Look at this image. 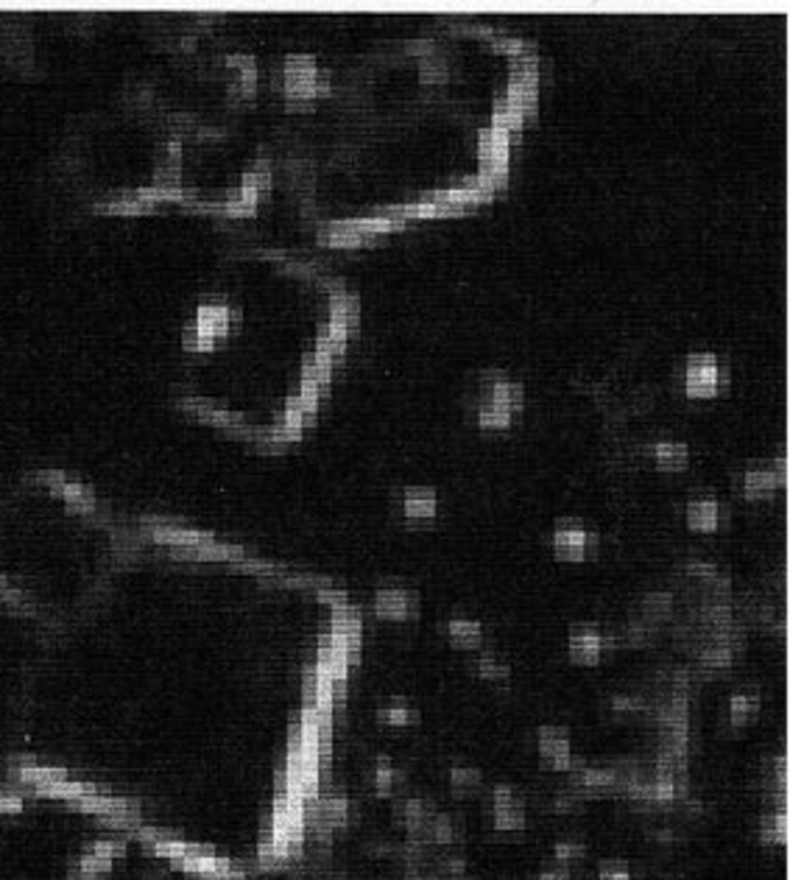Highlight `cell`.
I'll return each instance as SVG.
<instances>
[{"instance_id":"obj_25","label":"cell","mask_w":790,"mask_h":880,"mask_svg":"<svg viewBox=\"0 0 790 880\" xmlns=\"http://www.w3.org/2000/svg\"><path fill=\"white\" fill-rule=\"evenodd\" d=\"M701 662L707 668H726L731 662V648L726 643H718V646H712V648H704L701 652Z\"/></svg>"},{"instance_id":"obj_24","label":"cell","mask_w":790,"mask_h":880,"mask_svg":"<svg viewBox=\"0 0 790 880\" xmlns=\"http://www.w3.org/2000/svg\"><path fill=\"white\" fill-rule=\"evenodd\" d=\"M447 75V62L436 53H425L422 59V79L425 82H441Z\"/></svg>"},{"instance_id":"obj_28","label":"cell","mask_w":790,"mask_h":880,"mask_svg":"<svg viewBox=\"0 0 790 880\" xmlns=\"http://www.w3.org/2000/svg\"><path fill=\"white\" fill-rule=\"evenodd\" d=\"M556 858L558 860H578V858H584V844H578V841H562V844L556 847Z\"/></svg>"},{"instance_id":"obj_26","label":"cell","mask_w":790,"mask_h":880,"mask_svg":"<svg viewBox=\"0 0 790 880\" xmlns=\"http://www.w3.org/2000/svg\"><path fill=\"white\" fill-rule=\"evenodd\" d=\"M584 805V797L578 794V791H570V794H558L556 802H553V811L556 813H578Z\"/></svg>"},{"instance_id":"obj_18","label":"cell","mask_w":790,"mask_h":880,"mask_svg":"<svg viewBox=\"0 0 790 880\" xmlns=\"http://www.w3.org/2000/svg\"><path fill=\"white\" fill-rule=\"evenodd\" d=\"M478 423L484 428H506L511 423V411L506 406L494 403V400H486V403L478 408Z\"/></svg>"},{"instance_id":"obj_1","label":"cell","mask_w":790,"mask_h":880,"mask_svg":"<svg viewBox=\"0 0 790 880\" xmlns=\"http://www.w3.org/2000/svg\"><path fill=\"white\" fill-rule=\"evenodd\" d=\"M726 384L721 377V367L712 355H692L687 361V392L692 397H709Z\"/></svg>"},{"instance_id":"obj_13","label":"cell","mask_w":790,"mask_h":880,"mask_svg":"<svg viewBox=\"0 0 790 880\" xmlns=\"http://www.w3.org/2000/svg\"><path fill=\"white\" fill-rule=\"evenodd\" d=\"M406 514L414 520H428L436 514V492L433 489H408L406 492Z\"/></svg>"},{"instance_id":"obj_9","label":"cell","mask_w":790,"mask_h":880,"mask_svg":"<svg viewBox=\"0 0 790 880\" xmlns=\"http://www.w3.org/2000/svg\"><path fill=\"white\" fill-rule=\"evenodd\" d=\"M431 813H436V808H433V802H428V799H399L394 805L397 825L408 828V830L414 825H419V821L425 816H431Z\"/></svg>"},{"instance_id":"obj_29","label":"cell","mask_w":790,"mask_h":880,"mask_svg":"<svg viewBox=\"0 0 790 880\" xmlns=\"http://www.w3.org/2000/svg\"><path fill=\"white\" fill-rule=\"evenodd\" d=\"M645 609H648V615H657V618L668 615V612H670V596H665V592H662V596H648L645 599Z\"/></svg>"},{"instance_id":"obj_2","label":"cell","mask_w":790,"mask_h":880,"mask_svg":"<svg viewBox=\"0 0 790 880\" xmlns=\"http://www.w3.org/2000/svg\"><path fill=\"white\" fill-rule=\"evenodd\" d=\"M553 545H556V553L562 559H584L587 551L595 545V537H592V534H587V528L581 523L562 520V523L556 526Z\"/></svg>"},{"instance_id":"obj_19","label":"cell","mask_w":790,"mask_h":880,"mask_svg":"<svg viewBox=\"0 0 790 880\" xmlns=\"http://www.w3.org/2000/svg\"><path fill=\"white\" fill-rule=\"evenodd\" d=\"M450 638L461 648H475V646H480L484 632H480V626L475 621H453L450 623Z\"/></svg>"},{"instance_id":"obj_11","label":"cell","mask_w":790,"mask_h":880,"mask_svg":"<svg viewBox=\"0 0 790 880\" xmlns=\"http://www.w3.org/2000/svg\"><path fill=\"white\" fill-rule=\"evenodd\" d=\"M757 713H760V694L757 691H740V694L731 696V702H729V721L735 724V726L748 724Z\"/></svg>"},{"instance_id":"obj_23","label":"cell","mask_w":790,"mask_h":880,"mask_svg":"<svg viewBox=\"0 0 790 880\" xmlns=\"http://www.w3.org/2000/svg\"><path fill=\"white\" fill-rule=\"evenodd\" d=\"M402 780V774H397L394 769H391V763L389 760H385V757H380V763H377V772H375V786H377V794H391L394 791V782H399Z\"/></svg>"},{"instance_id":"obj_10","label":"cell","mask_w":790,"mask_h":880,"mask_svg":"<svg viewBox=\"0 0 790 880\" xmlns=\"http://www.w3.org/2000/svg\"><path fill=\"white\" fill-rule=\"evenodd\" d=\"M718 503L712 501V497H701V501H690L687 506V523L692 528H699V531H712L718 526Z\"/></svg>"},{"instance_id":"obj_30","label":"cell","mask_w":790,"mask_h":880,"mask_svg":"<svg viewBox=\"0 0 790 880\" xmlns=\"http://www.w3.org/2000/svg\"><path fill=\"white\" fill-rule=\"evenodd\" d=\"M601 880H631L628 869L623 864H604L601 867Z\"/></svg>"},{"instance_id":"obj_3","label":"cell","mask_w":790,"mask_h":880,"mask_svg":"<svg viewBox=\"0 0 790 880\" xmlns=\"http://www.w3.org/2000/svg\"><path fill=\"white\" fill-rule=\"evenodd\" d=\"M494 828L497 830H523L525 828L523 797L509 786L494 789Z\"/></svg>"},{"instance_id":"obj_22","label":"cell","mask_w":790,"mask_h":880,"mask_svg":"<svg viewBox=\"0 0 790 880\" xmlns=\"http://www.w3.org/2000/svg\"><path fill=\"white\" fill-rule=\"evenodd\" d=\"M478 674L486 677V679H500V682H503V679H509V665L500 662L494 654L484 652V654H480V660H478Z\"/></svg>"},{"instance_id":"obj_15","label":"cell","mask_w":790,"mask_h":880,"mask_svg":"<svg viewBox=\"0 0 790 880\" xmlns=\"http://www.w3.org/2000/svg\"><path fill=\"white\" fill-rule=\"evenodd\" d=\"M489 400H494V403H500V406H506L514 414L517 408H523L525 392H523V386H519V384H509V380L500 377V380H494V384H492V397Z\"/></svg>"},{"instance_id":"obj_5","label":"cell","mask_w":790,"mask_h":880,"mask_svg":"<svg viewBox=\"0 0 790 880\" xmlns=\"http://www.w3.org/2000/svg\"><path fill=\"white\" fill-rule=\"evenodd\" d=\"M536 95H539V73H511L506 99L514 109H519L523 118H533L536 115Z\"/></svg>"},{"instance_id":"obj_17","label":"cell","mask_w":790,"mask_h":880,"mask_svg":"<svg viewBox=\"0 0 790 880\" xmlns=\"http://www.w3.org/2000/svg\"><path fill=\"white\" fill-rule=\"evenodd\" d=\"M653 456H657V464L665 470H682L687 464V448L676 445V442H662L653 448Z\"/></svg>"},{"instance_id":"obj_16","label":"cell","mask_w":790,"mask_h":880,"mask_svg":"<svg viewBox=\"0 0 790 880\" xmlns=\"http://www.w3.org/2000/svg\"><path fill=\"white\" fill-rule=\"evenodd\" d=\"M779 484H777V478L774 472H770L768 467L765 470H748L746 472V497H765L774 492Z\"/></svg>"},{"instance_id":"obj_4","label":"cell","mask_w":790,"mask_h":880,"mask_svg":"<svg viewBox=\"0 0 790 880\" xmlns=\"http://www.w3.org/2000/svg\"><path fill=\"white\" fill-rule=\"evenodd\" d=\"M539 752H542L545 766L553 772H567L573 763L570 738L565 730H558V726H545V730H539Z\"/></svg>"},{"instance_id":"obj_20","label":"cell","mask_w":790,"mask_h":880,"mask_svg":"<svg viewBox=\"0 0 790 880\" xmlns=\"http://www.w3.org/2000/svg\"><path fill=\"white\" fill-rule=\"evenodd\" d=\"M762 841L768 844H785L787 841V813L777 811L774 816L762 819Z\"/></svg>"},{"instance_id":"obj_14","label":"cell","mask_w":790,"mask_h":880,"mask_svg":"<svg viewBox=\"0 0 790 880\" xmlns=\"http://www.w3.org/2000/svg\"><path fill=\"white\" fill-rule=\"evenodd\" d=\"M492 126L503 129L509 138L514 135V131H519V126H523V115H519V109L511 107V101L506 99V90L497 92V99H494V123Z\"/></svg>"},{"instance_id":"obj_12","label":"cell","mask_w":790,"mask_h":880,"mask_svg":"<svg viewBox=\"0 0 790 880\" xmlns=\"http://www.w3.org/2000/svg\"><path fill=\"white\" fill-rule=\"evenodd\" d=\"M377 721L380 724H389V726H408L419 721V710L411 707L406 699H391L385 707L377 710Z\"/></svg>"},{"instance_id":"obj_27","label":"cell","mask_w":790,"mask_h":880,"mask_svg":"<svg viewBox=\"0 0 790 880\" xmlns=\"http://www.w3.org/2000/svg\"><path fill=\"white\" fill-rule=\"evenodd\" d=\"M438 872L445 877H450V880H461L467 875V864H464V858H445L438 864Z\"/></svg>"},{"instance_id":"obj_21","label":"cell","mask_w":790,"mask_h":880,"mask_svg":"<svg viewBox=\"0 0 790 880\" xmlns=\"http://www.w3.org/2000/svg\"><path fill=\"white\" fill-rule=\"evenodd\" d=\"M450 782H453V791L455 794H475L480 789V772H475V769H453Z\"/></svg>"},{"instance_id":"obj_31","label":"cell","mask_w":790,"mask_h":880,"mask_svg":"<svg viewBox=\"0 0 790 880\" xmlns=\"http://www.w3.org/2000/svg\"><path fill=\"white\" fill-rule=\"evenodd\" d=\"M539 880H570V875H567V869H550V872H545Z\"/></svg>"},{"instance_id":"obj_7","label":"cell","mask_w":790,"mask_h":880,"mask_svg":"<svg viewBox=\"0 0 790 880\" xmlns=\"http://www.w3.org/2000/svg\"><path fill=\"white\" fill-rule=\"evenodd\" d=\"M601 652H604V638L592 626H578L570 632V657L575 662L592 665L601 660Z\"/></svg>"},{"instance_id":"obj_6","label":"cell","mask_w":790,"mask_h":880,"mask_svg":"<svg viewBox=\"0 0 790 880\" xmlns=\"http://www.w3.org/2000/svg\"><path fill=\"white\" fill-rule=\"evenodd\" d=\"M375 609L380 618L402 621L408 615H416V596L406 590H380L375 599Z\"/></svg>"},{"instance_id":"obj_8","label":"cell","mask_w":790,"mask_h":880,"mask_svg":"<svg viewBox=\"0 0 790 880\" xmlns=\"http://www.w3.org/2000/svg\"><path fill=\"white\" fill-rule=\"evenodd\" d=\"M196 328H199L207 338H216L218 333H226V330H229V308H226V305H221V302L201 305Z\"/></svg>"}]
</instances>
